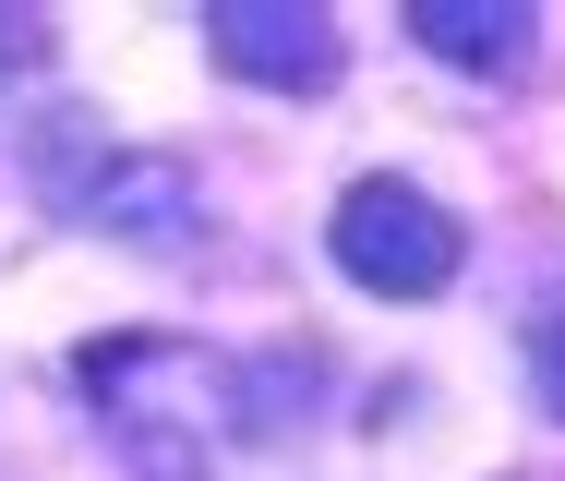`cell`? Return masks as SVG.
<instances>
[{"label":"cell","instance_id":"cell-1","mask_svg":"<svg viewBox=\"0 0 565 481\" xmlns=\"http://www.w3.org/2000/svg\"><path fill=\"white\" fill-rule=\"evenodd\" d=\"M326 240H338V277H349V289H373V301H434V289L457 277V253H469V229H457L422 181H397V169L349 181Z\"/></svg>","mask_w":565,"mask_h":481},{"label":"cell","instance_id":"cell-2","mask_svg":"<svg viewBox=\"0 0 565 481\" xmlns=\"http://www.w3.org/2000/svg\"><path fill=\"white\" fill-rule=\"evenodd\" d=\"M205 49H217V73L277 85V97H326L338 85V24L289 12V0H205Z\"/></svg>","mask_w":565,"mask_h":481},{"label":"cell","instance_id":"cell-3","mask_svg":"<svg viewBox=\"0 0 565 481\" xmlns=\"http://www.w3.org/2000/svg\"><path fill=\"white\" fill-rule=\"evenodd\" d=\"M85 217L132 253H181L193 240V181L169 169V157H109L97 181H85Z\"/></svg>","mask_w":565,"mask_h":481},{"label":"cell","instance_id":"cell-4","mask_svg":"<svg viewBox=\"0 0 565 481\" xmlns=\"http://www.w3.org/2000/svg\"><path fill=\"white\" fill-rule=\"evenodd\" d=\"M409 36H422L434 61H457V73H518L542 24H530L518 0H409Z\"/></svg>","mask_w":565,"mask_h":481},{"label":"cell","instance_id":"cell-5","mask_svg":"<svg viewBox=\"0 0 565 481\" xmlns=\"http://www.w3.org/2000/svg\"><path fill=\"white\" fill-rule=\"evenodd\" d=\"M530 385H542V409L565 421V313H542V325H530Z\"/></svg>","mask_w":565,"mask_h":481}]
</instances>
